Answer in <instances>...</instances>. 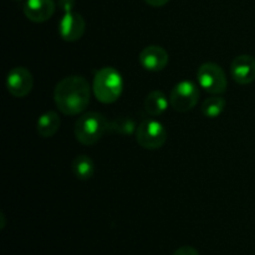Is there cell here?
I'll return each mask as SVG.
<instances>
[{
  "label": "cell",
  "mask_w": 255,
  "mask_h": 255,
  "mask_svg": "<svg viewBox=\"0 0 255 255\" xmlns=\"http://www.w3.org/2000/svg\"><path fill=\"white\" fill-rule=\"evenodd\" d=\"M173 255H199V253L197 252V249L193 248V247L186 246L177 249V251L173 253Z\"/></svg>",
  "instance_id": "e0dca14e"
},
{
  "label": "cell",
  "mask_w": 255,
  "mask_h": 255,
  "mask_svg": "<svg viewBox=\"0 0 255 255\" xmlns=\"http://www.w3.org/2000/svg\"><path fill=\"white\" fill-rule=\"evenodd\" d=\"M15 1H21V0H15Z\"/></svg>",
  "instance_id": "ffe728a7"
},
{
  "label": "cell",
  "mask_w": 255,
  "mask_h": 255,
  "mask_svg": "<svg viewBox=\"0 0 255 255\" xmlns=\"http://www.w3.org/2000/svg\"><path fill=\"white\" fill-rule=\"evenodd\" d=\"M199 99V90L194 82L183 80L174 85L169 95V105L178 112H187L193 109Z\"/></svg>",
  "instance_id": "8992f818"
},
{
  "label": "cell",
  "mask_w": 255,
  "mask_h": 255,
  "mask_svg": "<svg viewBox=\"0 0 255 255\" xmlns=\"http://www.w3.org/2000/svg\"><path fill=\"white\" fill-rule=\"evenodd\" d=\"M85 29H86V24L82 15H80L79 12H65L59 22V34L65 41L74 42L80 40L84 35Z\"/></svg>",
  "instance_id": "ba28073f"
},
{
  "label": "cell",
  "mask_w": 255,
  "mask_h": 255,
  "mask_svg": "<svg viewBox=\"0 0 255 255\" xmlns=\"http://www.w3.org/2000/svg\"><path fill=\"white\" fill-rule=\"evenodd\" d=\"M169 100L167 99L166 95L162 91H152L147 95L146 100H144V107L146 111L148 112L151 116H159L163 114L167 109H168Z\"/></svg>",
  "instance_id": "5bb4252c"
},
{
  "label": "cell",
  "mask_w": 255,
  "mask_h": 255,
  "mask_svg": "<svg viewBox=\"0 0 255 255\" xmlns=\"http://www.w3.org/2000/svg\"><path fill=\"white\" fill-rule=\"evenodd\" d=\"M91 99L90 84L84 76H66L56 85L54 100L57 109L65 115H79L87 109Z\"/></svg>",
  "instance_id": "6da1fadb"
},
{
  "label": "cell",
  "mask_w": 255,
  "mask_h": 255,
  "mask_svg": "<svg viewBox=\"0 0 255 255\" xmlns=\"http://www.w3.org/2000/svg\"><path fill=\"white\" fill-rule=\"evenodd\" d=\"M74 131L80 143L92 146L109 131V121L99 112H87L77 119Z\"/></svg>",
  "instance_id": "3957f363"
},
{
  "label": "cell",
  "mask_w": 255,
  "mask_h": 255,
  "mask_svg": "<svg viewBox=\"0 0 255 255\" xmlns=\"http://www.w3.org/2000/svg\"><path fill=\"white\" fill-rule=\"evenodd\" d=\"M169 56L162 46L151 45L139 52L138 61L141 66L147 71L158 72L162 71L168 64Z\"/></svg>",
  "instance_id": "9c48e42d"
},
{
  "label": "cell",
  "mask_w": 255,
  "mask_h": 255,
  "mask_svg": "<svg viewBox=\"0 0 255 255\" xmlns=\"http://www.w3.org/2000/svg\"><path fill=\"white\" fill-rule=\"evenodd\" d=\"M60 125H61V120L59 115L55 111H47L37 119V133L44 138H50L56 133L57 129L60 128Z\"/></svg>",
  "instance_id": "7c38bea8"
},
{
  "label": "cell",
  "mask_w": 255,
  "mask_h": 255,
  "mask_svg": "<svg viewBox=\"0 0 255 255\" xmlns=\"http://www.w3.org/2000/svg\"><path fill=\"white\" fill-rule=\"evenodd\" d=\"M226 105V100L222 96H212L202 104L201 111L208 119H217L223 114Z\"/></svg>",
  "instance_id": "9a60e30c"
},
{
  "label": "cell",
  "mask_w": 255,
  "mask_h": 255,
  "mask_svg": "<svg viewBox=\"0 0 255 255\" xmlns=\"http://www.w3.org/2000/svg\"><path fill=\"white\" fill-rule=\"evenodd\" d=\"M199 86L207 92L213 95H221L227 90V76L219 65L214 62H206L201 65L197 72Z\"/></svg>",
  "instance_id": "5b68a950"
},
{
  "label": "cell",
  "mask_w": 255,
  "mask_h": 255,
  "mask_svg": "<svg viewBox=\"0 0 255 255\" xmlns=\"http://www.w3.org/2000/svg\"><path fill=\"white\" fill-rule=\"evenodd\" d=\"M137 129L133 120L128 117H119L109 122V131L121 134H132Z\"/></svg>",
  "instance_id": "2e32d148"
},
{
  "label": "cell",
  "mask_w": 255,
  "mask_h": 255,
  "mask_svg": "<svg viewBox=\"0 0 255 255\" xmlns=\"http://www.w3.org/2000/svg\"><path fill=\"white\" fill-rule=\"evenodd\" d=\"M71 169L74 176L80 181H89L94 177L95 173V164L94 161L86 154H80L75 157L72 161Z\"/></svg>",
  "instance_id": "4fadbf2b"
},
{
  "label": "cell",
  "mask_w": 255,
  "mask_h": 255,
  "mask_svg": "<svg viewBox=\"0 0 255 255\" xmlns=\"http://www.w3.org/2000/svg\"><path fill=\"white\" fill-rule=\"evenodd\" d=\"M231 75L239 85H248L255 80V59L251 55H239L232 61Z\"/></svg>",
  "instance_id": "30bf717a"
},
{
  "label": "cell",
  "mask_w": 255,
  "mask_h": 255,
  "mask_svg": "<svg viewBox=\"0 0 255 255\" xmlns=\"http://www.w3.org/2000/svg\"><path fill=\"white\" fill-rule=\"evenodd\" d=\"M75 0H59L57 1V4H59V6L61 7V10L64 12H69V11H72V9H74L75 6Z\"/></svg>",
  "instance_id": "ac0fdd59"
},
{
  "label": "cell",
  "mask_w": 255,
  "mask_h": 255,
  "mask_svg": "<svg viewBox=\"0 0 255 255\" xmlns=\"http://www.w3.org/2000/svg\"><path fill=\"white\" fill-rule=\"evenodd\" d=\"M56 5L54 0H26L24 4V14L30 21L44 22L54 15Z\"/></svg>",
  "instance_id": "8fae6325"
},
{
  "label": "cell",
  "mask_w": 255,
  "mask_h": 255,
  "mask_svg": "<svg viewBox=\"0 0 255 255\" xmlns=\"http://www.w3.org/2000/svg\"><path fill=\"white\" fill-rule=\"evenodd\" d=\"M124 80L115 67H102L95 75L92 90L95 97L102 104H112L121 96Z\"/></svg>",
  "instance_id": "7a4b0ae2"
},
{
  "label": "cell",
  "mask_w": 255,
  "mask_h": 255,
  "mask_svg": "<svg viewBox=\"0 0 255 255\" xmlns=\"http://www.w3.org/2000/svg\"><path fill=\"white\" fill-rule=\"evenodd\" d=\"M167 131L157 120H144L137 126L136 141L146 149H158L166 143Z\"/></svg>",
  "instance_id": "277c9868"
},
{
  "label": "cell",
  "mask_w": 255,
  "mask_h": 255,
  "mask_svg": "<svg viewBox=\"0 0 255 255\" xmlns=\"http://www.w3.org/2000/svg\"><path fill=\"white\" fill-rule=\"evenodd\" d=\"M144 1L153 7H161L163 5H166L169 0H144Z\"/></svg>",
  "instance_id": "d6986e66"
},
{
  "label": "cell",
  "mask_w": 255,
  "mask_h": 255,
  "mask_svg": "<svg viewBox=\"0 0 255 255\" xmlns=\"http://www.w3.org/2000/svg\"><path fill=\"white\" fill-rule=\"evenodd\" d=\"M34 86L32 75L26 67L17 66L10 70L6 76V89L14 97H25L30 94Z\"/></svg>",
  "instance_id": "52a82bcc"
}]
</instances>
